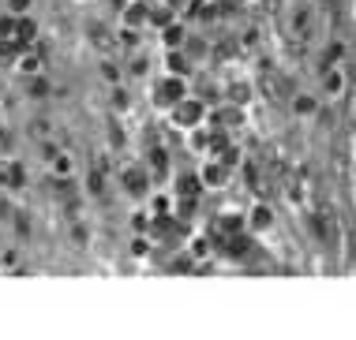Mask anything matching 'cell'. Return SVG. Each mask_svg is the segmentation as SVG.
I'll list each match as a JSON object with an SVG mask.
<instances>
[{"mask_svg": "<svg viewBox=\"0 0 356 340\" xmlns=\"http://www.w3.org/2000/svg\"><path fill=\"white\" fill-rule=\"evenodd\" d=\"M289 34H293L300 45H307L315 34H319V15H315L312 4H296L293 8V15H289Z\"/></svg>", "mask_w": 356, "mask_h": 340, "instance_id": "obj_1", "label": "cell"}, {"mask_svg": "<svg viewBox=\"0 0 356 340\" xmlns=\"http://www.w3.org/2000/svg\"><path fill=\"white\" fill-rule=\"evenodd\" d=\"M86 42L94 45V53H98V56H117L120 53V37L113 34L105 23H90V26H86Z\"/></svg>", "mask_w": 356, "mask_h": 340, "instance_id": "obj_2", "label": "cell"}, {"mask_svg": "<svg viewBox=\"0 0 356 340\" xmlns=\"http://www.w3.org/2000/svg\"><path fill=\"white\" fill-rule=\"evenodd\" d=\"M312 225H315V236H319L326 247L330 243H338V217H334V210L330 206H319L312 213Z\"/></svg>", "mask_w": 356, "mask_h": 340, "instance_id": "obj_3", "label": "cell"}, {"mask_svg": "<svg viewBox=\"0 0 356 340\" xmlns=\"http://www.w3.org/2000/svg\"><path fill=\"white\" fill-rule=\"evenodd\" d=\"M259 94H263L270 105H282L285 97H289L285 94V79L274 71V67H266V71H263V79H259Z\"/></svg>", "mask_w": 356, "mask_h": 340, "instance_id": "obj_4", "label": "cell"}, {"mask_svg": "<svg viewBox=\"0 0 356 340\" xmlns=\"http://www.w3.org/2000/svg\"><path fill=\"white\" fill-rule=\"evenodd\" d=\"M172 120H177L180 128H195V124L203 120V101H188V97H180V101L172 105Z\"/></svg>", "mask_w": 356, "mask_h": 340, "instance_id": "obj_5", "label": "cell"}, {"mask_svg": "<svg viewBox=\"0 0 356 340\" xmlns=\"http://www.w3.org/2000/svg\"><path fill=\"white\" fill-rule=\"evenodd\" d=\"M180 97H184V83H180V79H161L158 90H154V105H161V109H172Z\"/></svg>", "mask_w": 356, "mask_h": 340, "instance_id": "obj_6", "label": "cell"}, {"mask_svg": "<svg viewBox=\"0 0 356 340\" xmlns=\"http://www.w3.org/2000/svg\"><path fill=\"white\" fill-rule=\"evenodd\" d=\"M345 94V71L341 64H326L323 67V97H341Z\"/></svg>", "mask_w": 356, "mask_h": 340, "instance_id": "obj_7", "label": "cell"}, {"mask_svg": "<svg viewBox=\"0 0 356 340\" xmlns=\"http://www.w3.org/2000/svg\"><path fill=\"white\" fill-rule=\"evenodd\" d=\"M124 187L136 194V198H143V194H147V187H150L147 172H143V169H128V172H124Z\"/></svg>", "mask_w": 356, "mask_h": 340, "instance_id": "obj_8", "label": "cell"}, {"mask_svg": "<svg viewBox=\"0 0 356 340\" xmlns=\"http://www.w3.org/2000/svg\"><path fill=\"white\" fill-rule=\"evenodd\" d=\"M203 183H207V187H225V183H229V164H221V161L207 164V169H203Z\"/></svg>", "mask_w": 356, "mask_h": 340, "instance_id": "obj_9", "label": "cell"}, {"mask_svg": "<svg viewBox=\"0 0 356 340\" xmlns=\"http://www.w3.org/2000/svg\"><path fill=\"white\" fill-rule=\"evenodd\" d=\"M147 19H150L147 0H139V4H131L128 12H124V23H128V26H139V23H147Z\"/></svg>", "mask_w": 356, "mask_h": 340, "instance_id": "obj_10", "label": "cell"}, {"mask_svg": "<svg viewBox=\"0 0 356 340\" xmlns=\"http://www.w3.org/2000/svg\"><path fill=\"white\" fill-rule=\"evenodd\" d=\"M0 183H4V187H23V169H19V164H4V169H0Z\"/></svg>", "mask_w": 356, "mask_h": 340, "instance_id": "obj_11", "label": "cell"}, {"mask_svg": "<svg viewBox=\"0 0 356 340\" xmlns=\"http://www.w3.org/2000/svg\"><path fill=\"white\" fill-rule=\"evenodd\" d=\"M248 97H252V90H248V83H233V86H229V101L244 105Z\"/></svg>", "mask_w": 356, "mask_h": 340, "instance_id": "obj_12", "label": "cell"}, {"mask_svg": "<svg viewBox=\"0 0 356 340\" xmlns=\"http://www.w3.org/2000/svg\"><path fill=\"white\" fill-rule=\"evenodd\" d=\"M177 191H180V194H188V198H191V194L199 191V180H195V176H180V183H177Z\"/></svg>", "mask_w": 356, "mask_h": 340, "instance_id": "obj_13", "label": "cell"}, {"mask_svg": "<svg viewBox=\"0 0 356 340\" xmlns=\"http://www.w3.org/2000/svg\"><path fill=\"white\" fill-rule=\"evenodd\" d=\"M293 112H304V116H307V112H315V101H312V97H304V94H300V97H293Z\"/></svg>", "mask_w": 356, "mask_h": 340, "instance_id": "obj_14", "label": "cell"}, {"mask_svg": "<svg viewBox=\"0 0 356 340\" xmlns=\"http://www.w3.org/2000/svg\"><path fill=\"white\" fill-rule=\"evenodd\" d=\"M169 71H172V75L188 71V60H184V53H172V56H169Z\"/></svg>", "mask_w": 356, "mask_h": 340, "instance_id": "obj_15", "label": "cell"}, {"mask_svg": "<svg viewBox=\"0 0 356 340\" xmlns=\"http://www.w3.org/2000/svg\"><path fill=\"white\" fill-rule=\"evenodd\" d=\"M270 221H274V217H270V210H266V206L255 210V228H270Z\"/></svg>", "mask_w": 356, "mask_h": 340, "instance_id": "obj_16", "label": "cell"}, {"mask_svg": "<svg viewBox=\"0 0 356 340\" xmlns=\"http://www.w3.org/2000/svg\"><path fill=\"white\" fill-rule=\"evenodd\" d=\"M165 42H169V45H180V42H184V31H180V23L165 31Z\"/></svg>", "mask_w": 356, "mask_h": 340, "instance_id": "obj_17", "label": "cell"}, {"mask_svg": "<svg viewBox=\"0 0 356 340\" xmlns=\"http://www.w3.org/2000/svg\"><path fill=\"white\" fill-rule=\"evenodd\" d=\"M31 135H34V139H45V135H49V124H45V120H34V124H31Z\"/></svg>", "mask_w": 356, "mask_h": 340, "instance_id": "obj_18", "label": "cell"}, {"mask_svg": "<svg viewBox=\"0 0 356 340\" xmlns=\"http://www.w3.org/2000/svg\"><path fill=\"white\" fill-rule=\"evenodd\" d=\"M12 8H15V12H26V8H31V0H12Z\"/></svg>", "mask_w": 356, "mask_h": 340, "instance_id": "obj_19", "label": "cell"}, {"mask_svg": "<svg viewBox=\"0 0 356 340\" xmlns=\"http://www.w3.org/2000/svg\"><path fill=\"white\" fill-rule=\"evenodd\" d=\"M165 4H169V8H180V4H184V0H165Z\"/></svg>", "mask_w": 356, "mask_h": 340, "instance_id": "obj_20", "label": "cell"}]
</instances>
